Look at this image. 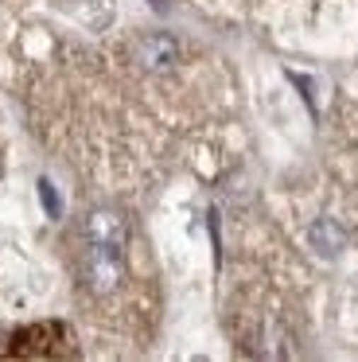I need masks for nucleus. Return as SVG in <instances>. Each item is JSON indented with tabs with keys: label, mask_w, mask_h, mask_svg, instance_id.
Here are the masks:
<instances>
[{
	"label": "nucleus",
	"mask_w": 358,
	"mask_h": 362,
	"mask_svg": "<svg viewBox=\"0 0 358 362\" xmlns=\"http://www.w3.org/2000/svg\"><path fill=\"white\" fill-rule=\"evenodd\" d=\"M311 242L323 245L327 253H339L347 238H342V230L335 226V222H327V218H323V222H316V226H311Z\"/></svg>",
	"instance_id": "20e7f679"
},
{
	"label": "nucleus",
	"mask_w": 358,
	"mask_h": 362,
	"mask_svg": "<svg viewBox=\"0 0 358 362\" xmlns=\"http://www.w3.org/2000/svg\"><path fill=\"white\" fill-rule=\"evenodd\" d=\"M137 59L148 71H163V66L175 63V40L171 35H148V40L137 43Z\"/></svg>",
	"instance_id": "7ed1b4c3"
},
{
	"label": "nucleus",
	"mask_w": 358,
	"mask_h": 362,
	"mask_svg": "<svg viewBox=\"0 0 358 362\" xmlns=\"http://www.w3.org/2000/svg\"><path fill=\"white\" fill-rule=\"evenodd\" d=\"M39 195H43V203H47V211H51V214H59V199H54V187H51V183H39Z\"/></svg>",
	"instance_id": "39448f33"
},
{
	"label": "nucleus",
	"mask_w": 358,
	"mask_h": 362,
	"mask_svg": "<svg viewBox=\"0 0 358 362\" xmlns=\"http://www.w3.org/2000/svg\"><path fill=\"white\" fill-rule=\"evenodd\" d=\"M121 276H125L121 245L90 242V250H86V281H90V288L93 292H109V288H117Z\"/></svg>",
	"instance_id": "f257e3e1"
},
{
	"label": "nucleus",
	"mask_w": 358,
	"mask_h": 362,
	"mask_svg": "<svg viewBox=\"0 0 358 362\" xmlns=\"http://www.w3.org/2000/svg\"><path fill=\"white\" fill-rule=\"evenodd\" d=\"M86 238L90 242H105V245H125L129 230H125V218L117 211H93L86 218Z\"/></svg>",
	"instance_id": "f03ea898"
}]
</instances>
